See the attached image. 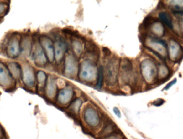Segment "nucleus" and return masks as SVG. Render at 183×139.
I'll return each instance as SVG.
<instances>
[{"mask_svg": "<svg viewBox=\"0 0 183 139\" xmlns=\"http://www.w3.org/2000/svg\"><path fill=\"white\" fill-rule=\"evenodd\" d=\"M41 45L46 52L47 55L48 56L49 61L52 62L53 61V56H54L52 41L49 38L44 37L41 38Z\"/></svg>", "mask_w": 183, "mask_h": 139, "instance_id": "obj_3", "label": "nucleus"}, {"mask_svg": "<svg viewBox=\"0 0 183 139\" xmlns=\"http://www.w3.org/2000/svg\"><path fill=\"white\" fill-rule=\"evenodd\" d=\"M38 82L41 85H43L45 82V79H46V75L45 73L43 72V71H39L38 73Z\"/></svg>", "mask_w": 183, "mask_h": 139, "instance_id": "obj_12", "label": "nucleus"}, {"mask_svg": "<svg viewBox=\"0 0 183 139\" xmlns=\"http://www.w3.org/2000/svg\"><path fill=\"white\" fill-rule=\"evenodd\" d=\"M113 111H114L115 114H116L118 117H119V118L121 117V113H120L119 110L118 109V108H117V107H114V108H113Z\"/></svg>", "mask_w": 183, "mask_h": 139, "instance_id": "obj_17", "label": "nucleus"}, {"mask_svg": "<svg viewBox=\"0 0 183 139\" xmlns=\"http://www.w3.org/2000/svg\"><path fill=\"white\" fill-rule=\"evenodd\" d=\"M64 48V43L62 42V41H57L55 43V55L57 60H60L61 58L63 55Z\"/></svg>", "mask_w": 183, "mask_h": 139, "instance_id": "obj_7", "label": "nucleus"}, {"mask_svg": "<svg viewBox=\"0 0 183 139\" xmlns=\"http://www.w3.org/2000/svg\"><path fill=\"white\" fill-rule=\"evenodd\" d=\"M5 7L4 5L2 4H0V14H2V13H3V11L5 10V9L4 8Z\"/></svg>", "mask_w": 183, "mask_h": 139, "instance_id": "obj_18", "label": "nucleus"}, {"mask_svg": "<svg viewBox=\"0 0 183 139\" xmlns=\"http://www.w3.org/2000/svg\"><path fill=\"white\" fill-rule=\"evenodd\" d=\"M1 135V130H0V136Z\"/></svg>", "mask_w": 183, "mask_h": 139, "instance_id": "obj_19", "label": "nucleus"}, {"mask_svg": "<svg viewBox=\"0 0 183 139\" xmlns=\"http://www.w3.org/2000/svg\"><path fill=\"white\" fill-rule=\"evenodd\" d=\"M9 69L11 73L13 74L15 78H18L20 77L21 71L20 67L16 63H11L9 65Z\"/></svg>", "mask_w": 183, "mask_h": 139, "instance_id": "obj_8", "label": "nucleus"}, {"mask_svg": "<svg viewBox=\"0 0 183 139\" xmlns=\"http://www.w3.org/2000/svg\"><path fill=\"white\" fill-rule=\"evenodd\" d=\"M154 22V18L148 16V17H146L144 21V26H148V25H150L151 24L152 22Z\"/></svg>", "mask_w": 183, "mask_h": 139, "instance_id": "obj_13", "label": "nucleus"}, {"mask_svg": "<svg viewBox=\"0 0 183 139\" xmlns=\"http://www.w3.org/2000/svg\"><path fill=\"white\" fill-rule=\"evenodd\" d=\"M165 102V101L163 100V99H159L156 101H154V104L156 106H159L161 105H162Z\"/></svg>", "mask_w": 183, "mask_h": 139, "instance_id": "obj_16", "label": "nucleus"}, {"mask_svg": "<svg viewBox=\"0 0 183 139\" xmlns=\"http://www.w3.org/2000/svg\"><path fill=\"white\" fill-rule=\"evenodd\" d=\"M23 79L26 85L29 87L34 86L35 78L34 70L31 67L29 66L24 67L23 73Z\"/></svg>", "mask_w": 183, "mask_h": 139, "instance_id": "obj_1", "label": "nucleus"}, {"mask_svg": "<svg viewBox=\"0 0 183 139\" xmlns=\"http://www.w3.org/2000/svg\"><path fill=\"white\" fill-rule=\"evenodd\" d=\"M159 17L167 26L170 28H172V19L168 13L166 12H162L159 14Z\"/></svg>", "mask_w": 183, "mask_h": 139, "instance_id": "obj_6", "label": "nucleus"}, {"mask_svg": "<svg viewBox=\"0 0 183 139\" xmlns=\"http://www.w3.org/2000/svg\"><path fill=\"white\" fill-rule=\"evenodd\" d=\"M13 82L11 76L3 64L0 63V85L7 87Z\"/></svg>", "mask_w": 183, "mask_h": 139, "instance_id": "obj_2", "label": "nucleus"}, {"mask_svg": "<svg viewBox=\"0 0 183 139\" xmlns=\"http://www.w3.org/2000/svg\"><path fill=\"white\" fill-rule=\"evenodd\" d=\"M34 59L36 62V64L38 65H45L46 63V58L45 57L43 50L42 49L40 46L36 45L35 50L34 52Z\"/></svg>", "mask_w": 183, "mask_h": 139, "instance_id": "obj_4", "label": "nucleus"}, {"mask_svg": "<svg viewBox=\"0 0 183 139\" xmlns=\"http://www.w3.org/2000/svg\"><path fill=\"white\" fill-rule=\"evenodd\" d=\"M31 42L30 40L28 38L24 39L22 42L23 52L24 53L25 55H29L30 50H31Z\"/></svg>", "mask_w": 183, "mask_h": 139, "instance_id": "obj_9", "label": "nucleus"}, {"mask_svg": "<svg viewBox=\"0 0 183 139\" xmlns=\"http://www.w3.org/2000/svg\"><path fill=\"white\" fill-rule=\"evenodd\" d=\"M103 52L104 54V55L106 57H108L110 56L111 55V51L109 50L107 47H104L103 48Z\"/></svg>", "mask_w": 183, "mask_h": 139, "instance_id": "obj_14", "label": "nucleus"}, {"mask_svg": "<svg viewBox=\"0 0 183 139\" xmlns=\"http://www.w3.org/2000/svg\"><path fill=\"white\" fill-rule=\"evenodd\" d=\"M103 77V68H102V67H101L99 68V72H98V83H97V86L99 88H101L102 86Z\"/></svg>", "mask_w": 183, "mask_h": 139, "instance_id": "obj_11", "label": "nucleus"}, {"mask_svg": "<svg viewBox=\"0 0 183 139\" xmlns=\"http://www.w3.org/2000/svg\"><path fill=\"white\" fill-rule=\"evenodd\" d=\"M18 40L17 38L11 39L8 47V52L9 55L13 57H17L19 52V45Z\"/></svg>", "mask_w": 183, "mask_h": 139, "instance_id": "obj_5", "label": "nucleus"}, {"mask_svg": "<svg viewBox=\"0 0 183 139\" xmlns=\"http://www.w3.org/2000/svg\"><path fill=\"white\" fill-rule=\"evenodd\" d=\"M176 82H177V79L176 78V79H175L172 80V82H169V83L165 87L164 90H168L169 88H170V87H171L172 85H174V84L176 83Z\"/></svg>", "mask_w": 183, "mask_h": 139, "instance_id": "obj_15", "label": "nucleus"}, {"mask_svg": "<svg viewBox=\"0 0 183 139\" xmlns=\"http://www.w3.org/2000/svg\"><path fill=\"white\" fill-rule=\"evenodd\" d=\"M55 87H54V83L53 82H49V85L47 86V94L49 97H53L55 94Z\"/></svg>", "mask_w": 183, "mask_h": 139, "instance_id": "obj_10", "label": "nucleus"}]
</instances>
